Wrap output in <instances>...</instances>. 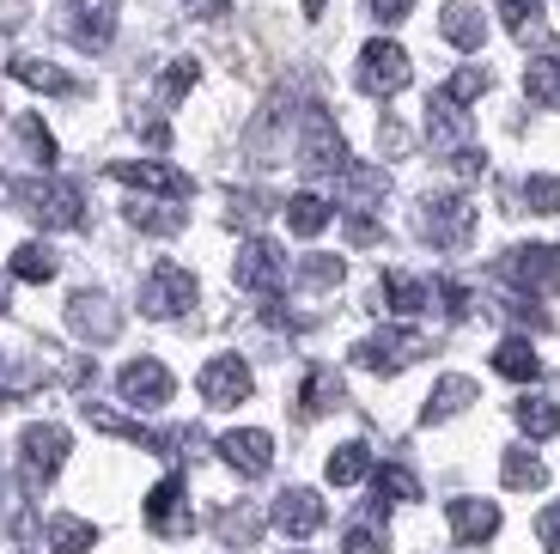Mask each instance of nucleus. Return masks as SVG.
I'll return each mask as SVG.
<instances>
[{
	"label": "nucleus",
	"instance_id": "f257e3e1",
	"mask_svg": "<svg viewBox=\"0 0 560 554\" xmlns=\"http://www.w3.org/2000/svg\"><path fill=\"white\" fill-rule=\"evenodd\" d=\"M13 201L31 213L37 226L49 232H73L85 220V195L73 189L68 177H31V183H13Z\"/></svg>",
	"mask_w": 560,
	"mask_h": 554
},
{
	"label": "nucleus",
	"instance_id": "f03ea898",
	"mask_svg": "<svg viewBox=\"0 0 560 554\" xmlns=\"http://www.w3.org/2000/svg\"><path fill=\"white\" fill-rule=\"evenodd\" d=\"M348 165H353V153H348V140H341V128L329 123V111L311 104L305 128H299V171H311V177H341Z\"/></svg>",
	"mask_w": 560,
	"mask_h": 554
},
{
	"label": "nucleus",
	"instance_id": "7ed1b4c3",
	"mask_svg": "<svg viewBox=\"0 0 560 554\" xmlns=\"http://www.w3.org/2000/svg\"><path fill=\"white\" fill-rule=\"evenodd\" d=\"M420 354H427V335H420V330H408V323H390V330L365 335V342L353 347V366H365V372H384V378H396L402 366H415Z\"/></svg>",
	"mask_w": 560,
	"mask_h": 554
},
{
	"label": "nucleus",
	"instance_id": "20e7f679",
	"mask_svg": "<svg viewBox=\"0 0 560 554\" xmlns=\"http://www.w3.org/2000/svg\"><path fill=\"white\" fill-rule=\"evenodd\" d=\"M73 439L68 427H56V420H37V427L19 432V463H25V482L31 487H49L61 475V463H68Z\"/></svg>",
	"mask_w": 560,
	"mask_h": 554
},
{
	"label": "nucleus",
	"instance_id": "39448f33",
	"mask_svg": "<svg viewBox=\"0 0 560 554\" xmlns=\"http://www.w3.org/2000/svg\"><path fill=\"white\" fill-rule=\"evenodd\" d=\"M420 238L433 250H463L476 238V208L463 201V195H427V208H420Z\"/></svg>",
	"mask_w": 560,
	"mask_h": 554
},
{
	"label": "nucleus",
	"instance_id": "423d86ee",
	"mask_svg": "<svg viewBox=\"0 0 560 554\" xmlns=\"http://www.w3.org/2000/svg\"><path fill=\"white\" fill-rule=\"evenodd\" d=\"M500 280H512L518 292H555L560 287V244H518L500 256Z\"/></svg>",
	"mask_w": 560,
	"mask_h": 554
},
{
	"label": "nucleus",
	"instance_id": "0eeeda50",
	"mask_svg": "<svg viewBox=\"0 0 560 554\" xmlns=\"http://www.w3.org/2000/svg\"><path fill=\"white\" fill-rule=\"evenodd\" d=\"M232 280H238L244 292H256V299H280V292H287V256H280L275 238H250V244L238 250Z\"/></svg>",
	"mask_w": 560,
	"mask_h": 554
},
{
	"label": "nucleus",
	"instance_id": "6e6552de",
	"mask_svg": "<svg viewBox=\"0 0 560 554\" xmlns=\"http://www.w3.org/2000/svg\"><path fill=\"white\" fill-rule=\"evenodd\" d=\"M196 275L189 268H177V263H153V275H147V287H140V311L147 318H183V311L196 305Z\"/></svg>",
	"mask_w": 560,
	"mask_h": 554
},
{
	"label": "nucleus",
	"instance_id": "1a4fd4ad",
	"mask_svg": "<svg viewBox=\"0 0 560 554\" xmlns=\"http://www.w3.org/2000/svg\"><path fill=\"white\" fill-rule=\"evenodd\" d=\"M116 183H128V189H147V195H165V201H183V195H196V183L183 177L177 165H165V159H110Z\"/></svg>",
	"mask_w": 560,
	"mask_h": 554
},
{
	"label": "nucleus",
	"instance_id": "9d476101",
	"mask_svg": "<svg viewBox=\"0 0 560 554\" xmlns=\"http://www.w3.org/2000/svg\"><path fill=\"white\" fill-rule=\"evenodd\" d=\"M408 85V56H402V43L390 37H372L360 49V92L372 97H396Z\"/></svg>",
	"mask_w": 560,
	"mask_h": 554
},
{
	"label": "nucleus",
	"instance_id": "9b49d317",
	"mask_svg": "<svg viewBox=\"0 0 560 554\" xmlns=\"http://www.w3.org/2000/svg\"><path fill=\"white\" fill-rule=\"evenodd\" d=\"M196 384H201V402H208V408H238V402L250 396V366H244L238 354H213Z\"/></svg>",
	"mask_w": 560,
	"mask_h": 554
},
{
	"label": "nucleus",
	"instance_id": "f8f14e48",
	"mask_svg": "<svg viewBox=\"0 0 560 554\" xmlns=\"http://www.w3.org/2000/svg\"><path fill=\"white\" fill-rule=\"evenodd\" d=\"M68 330L80 342H116L122 335V318H116L110 292H73L68 299Z\"/></svg>",
	"mask_w": 560,
	"mask_h": 554
},
{
	"label": "nucleus",
	"instance_id": "ddd939ff",
	"mask_svg": "<svg viewBox=\"0 0 560 554\" xmlns=\"http://www.w3.org/2000/svg\"><path fill=\"white\" fill-rule=\"evenodd\" d=\"M116 390H122V402H135V408H165L171 390H177V378H171L159 360H128L122 378H116Z\"/></svg>",
	"mask_w": 560,
	"mask_h": 554
},
{
	"label": "nucleus",
	"instance_id": "4468645a",
	"mask_svg": "<svg viewBox=\"0 0 560 554\" xmlns=\"http://www.w3.org/2000/svg\"><path fill=\"white\" fill-rule=\"evenodd\" d=\"M323 518H329V512H323V494H317V487H287V494L275 499L268 524L287 530V536H317Z\"/></svg>",
	"mask_w": 560,
	"mask_h": 554
},
{
	"label": "nucleus",
	"instance_id": "2eb2a0df",
	"mask_svg": "<svg viewBox=\"0 0 560 554\" xmlns=\"http://www.w3.org/2000/svg\"><path fill=\"white\" fill-rule=\"evenodd\" d=\"M183 494H189V487H183L177 470H171L165 482L153 487V494H147V524H153L159 536H183V530L196 524V518H189V499H183Z\"/></svg>",
	"mask_w": 560,
	"mask_h": 554
},
{
	"label": "nucleus",
	"instance_id": "dca6fc26",
	"mask_svg": "<svg viewBox=\"0 0 560 554\" xmlns=\"http://www.w3.org/2000/svg\"><path fill=\"white\" fill-rule=\"evenodd\" d=\"M220 458L232 463L238 475H268V463H275V439H268L262 427H232L220 439Z\"/></svg>",
	"mask_w": 560,
	"mask_h": 554
},
{
	"label": "nucleus",
	"instance_id": "f3484780",
	"mask_svg": "<svg viewBox=\"0 0 560 554\" xmlns=\"http://www.w3.org/2000/svg\"><path fill=\"white\" fill-rule=\"evenodd\" d=\"M439 37H445L451 49H481V43H488V25H481L476 0H445V13H439Z\"/></svg>",
	"mask_w": 560,
	"mask_h": 554
},
{
	"label": "nucleus",
	"instance_id": "a211bd4d",
	"mask_svg": "<svg viewBox=\"0 0 560 554\" xmlns=\"http://www.w3.org/2000/svg\"><path fill=\"white\" fill-rule=\"evenodd\" d=\"M451 536L457 542L500 536V506H493V499H451Z\"/></svg>",
	"mask_w": 560,
	"mask_h": 554
},
{
	"label": "nucleus",
	"instance_id": "6ab92c4d",
	"mask_svg": "<svg viewBox=\"0 0 560 554\" xmlns=\"http://www.w3.org/2000/svg\"><path fill=\"white\" fill-rule=\"evenodd\" d=\"M463 111H469V104H451L445 92H433V97H427V135H433V147H439V153H457V147H463V135H469Z\"/></svg>",
	"mask_w": 560,
	"mask_h": 554
},
{
	"label": "nucleus",
	"instance_id": "aec40b11",
	"mask_svg": "<svg viewBox=\"0 0 560 554\" xmlns=\"http://www.w3.org/2000/svg\"><path fill=\"white\" fill-rule=\"evenodd\" d=\"M469 402H476V378L451 372V378H439V384H433V396H427V408H420V420H427V427H439V420L463 415Z\"/></svg>",
	"mask_w": 560,
	"mask_h": 554
},
{
	"label": "nucleus",
	"instance_id": "412c9836",
	"mask_svg": "<svg viewBox=\"0 0 560 554\" xmlns=\"http://www.w3.org/2000/svg\"><path fill=\"white\" fill-rule=\"evenodd\" d=\"M493 372L512 378V384H536V378H542V360H536V347L524 342V335H505V342L493 347Z\"/></svg>",
	"mask_w": 560,
	"mask_h": 554
},
{
	"label": "nucleus",
	"instance_id": "4be33fe9",
	"mask_svg": "<svg viewBox=\"0 0 560 554\" xmlns=\"http://www.w3.org/2000/svg\"><path fill=\"white\" fill-rule=\"evenodd\" d=\"M68 37L80 43L85 56L110 49V37H116V7H85L80 19H68Z\"/></svg>",
	"mask_w": 560,
	"mask_h": 554
},
{
	"label": "nucleus",
	"instance_id": "5701e85b",
	"mask_svg": "<svg viewBox=\"0 0 560 554\" xmlns=\"http://www.w3.org/2000/svg\"><path fill=\"white\" fill-rule=\"evenodd\" d=\"M384 305H390L396 318H415V311L433 305V287L415 280V275H402V268H390V275H384Z\"/></svg>",
	"mask_w": 560,
	"mask_h": 554
},
{
	"label": "nucleus",
	"instance_id": "b1692460",
	"mask_svg": "<svg viewBox=\"0 0 560 554\" xmlns=\"http://www.w3.org/2000/svg\"><path fill=\"white\" fill-rule=\"evenodd\" d=\"M213 536L225 542V549H250L256 536H262V512H256V506H225L220 518H213Z\"/></svg>",
	"mask_w": 560,
	"mask_h": 554
},
{
	"label": "nucleus",
	"instance_id": "393cba45",
	"mask_svg": "<svg viewBox=\"0 0 560 554\" xmlns=\"http://www.w3.org/2000/svg\"><path fill=\"white\" fill-rule=\"evenodd\" d=\"M500 482L518 487V494H536V487L548 482V470H542V458H536L530 445H512V451L500 458Z\"/></svg>",
	"mask_w": 560,
	"mask_h": 554
},
{
	"label": "nucleus",
	"instance_id": "a878e982",
	"mask_svg": "<svg viewBox=\"0 0 560 554\" xmlns=\"http://www.w3.org/2000/svg\"><path fill=\"white\" fill-rule=\"evenodd\" d=\"M323 475H329L336 487H353V482H365V475H372V451H365L360 439L336 445V451H329V463H323Z\"/></svg>",
	"mask_w": 560,
	"mask_h": 554
},
{
	"label": "nucleus",
	"instance_id": "bb28decb",
	"mask_svg": "<svg viewBox=\"0 0 560 554\" xmlns=\"http://www.w3.org/2000/svg\"><path fill=\"white\" fill-rule=\"evenodd\" d=\"M13 80H19V85H31V92H56V97L80 92V85H73L68 73L56 68V61H37V56H19V61H13Z\"/></svg>",
	"mask_w": 560,
	"mask_h": 554
},
{
	"label": "nucleus",
	"instance_id": "cd10ccee",
	"mask_svg": "<svg viewBox=\"0 0 560 554\" xmlns=\"http://www.w3.org/2000/svg\"><path fill=\"white\" fill-rule=\"evenodd\" d=\"M512 420L524 427V439H555L560 432V408L548 396H518L512 402Z\"/></svg>",
	"mask_w": 560,
	"mask_h": 554
},
{
	"label": "nucleus",
	"instance_id": "c85d7f7f",
	"mask_svg": "<svg viewBox=\"0 0 560 554\" xmlns=\"http://www.w3.org/2000/svg\"><path fill=\"white\" fill-rule=\"evenodd\" d=\"M329 220H336V208H329L323 195H293V201H287V232H299V238H317Z\"/></svg>",
	"mask_w": 560,
	"mask_h": 554
},
{
	"label": "nucleus",
	"instance_id": "c756f323",
	"mask_svg": "<svg viewBox=\"0 0 560 554\" xmlns=\"http://www.w3.org/2000/svg\"><path fill=\"white\" fill-rule=\"evenodd\" d=\"M92 542H98V530L85 524V518H73V512L49 518V549L56 554H92Z\"/></svg>",
	"mask_w": 560,
	"mask_h": 554
},
{
	"label": "nucleus",
	"instance_id": "7c9ffc66",
	"mask_svg": "<svg viewBox=\"0 0 560 554\" xmlns=\"http://www.w3.org/2000/svg\"><path fill=\"white\" fill-rule=\"evenodd\" d=\"M524 97L530 104H542V111H560V61H530L524 68Z\"/></svg>",
	"mask_w": 560,
	"mask_h": 554
},
{
	"label": "nucleus",
	"instance_id": "2f4dec72",
	"mask_svg": "<svg viewBox=\"0 0 560 554\" xmlns=\"http://www.w3.org/2000/svg\"><path fill=\"white\" fill-rule=\"evenodd\" d=\"M56 250H49V244H19L13 250V275L19 280H37V287H43V280H56Z\"/></svg>",
	"mask_w": 560,
	"mask_h": 554
},
{
	"label": "nucleus",
	"instance_id": "473e14b6",
	"mask_svg": "<svg viewBox=\"0 0 560 554\" xmlns=\"http://www.w3.org/2000/svg\"><path fill=\"white\" fill-rule=\"evenodd\" d=\"M341 402V378L329 372V366H317V372L305 378V396H299V408H305V415H323V408H336Z\"/></svg>",
	"mask_w": 560,
	"mask_h": 554
},
{
	"label": "nucleus",
	"instance_id": "72a5a7b5",
	"mask_svg": "<svg viewBox=\"0 0 560 554\" xmlns=\"http://www.w3.org/2000/svg\"><path fill=\"white\" fill-rule=\"evenodd\" d=\"M128 220H135L140 232H153V238L183 232V213L177 208H159V201H128Z\"/></svg>",
	"mask_w": 560,
	"mask_h": 554
},
{
	"label": "nucleus",
	"instance_id": "f704fd0d",
	"mask_svg": "<svg viewBox=\"0 0 560 554\" xmlns=\"http://www.w3.org/2000/svg\"><path fill=\"white\" fill-rule=\"evenodd\" d=\"M13 135H19V140H25V153H31V159H37V165H43V171L56 165V135H49V128H43V123H37V116H13Z\"/></svg>",
	"mask_w": 560,
	"mask_h": 554
},
{
	"label": "nucleus",
	"instance_id": "c9c22d12",
	"mask_svg": "<svg viewBox=\"0 0 560 554\" xmlns=\"http://www.w3.org/2000/svg\"><path fill=\"white\" fill-rule=\"evenodd\" d=\"M500 19L518 31L524 43H530L536 31H542V0H500Z\"/></svg>",
	"mask_w": 560,
	"mask_h": 554
},
{
	"label": "nucleus",
	"instance_id": "e433bc0d",
	"mask_svg": "<svg viewBox=\"0 0 560 554\" xmlns=\"http://www.w3.org/2000/svg\"><path fill=\"white\" fill-rule=\"evenodd\" d=\"M378 499L384 506H396V499H420V482L402 470V463H384L378 470Z\"/></svg>",
	"mask_w": 560,
	"mask_h": 554
},
{
	"label": "nucleus",
	"instance_id": "4c0bfd02",
	"mask_svg": "<svg viewBox=\"0 0 560 554\" xmlns=\"http://www.w3.org/2000/svg\"><path fill=\"white\" fill-rule=\"evenodd\" d=\"M299 280H305L311 292L341 287V256H305V263H299Z\"/></svg>",
	"mask_w": 560,
	"mask_h": 554
},
{
	"label": "nucleus",
	"instance_id": "58836bf2",
	"mask_svg": "<svg viewBox=\"0 0 560 554\" xmlns=\"http://www.w3.org/2000/svg\"><path fill=\"white\" fill-rule=\"evenodd\" d=\"M439 92H445L451 104H476V97L488 92V73H481V68H457L445 85H439Z\"/></svg>",
	"mask_w": 560,
	"mask_h": 554
},
{
	"label": "nucleus",
	"instance_id": "ea45409f",
	"mask_svg": "<svg viewBox=\"0 0 560 554\" xmlns=\"http://www.w3.org/2000/svg\"><path fill=\"white\" fill-rule=\"evenodd\" d=\"M524 208L530 213H560V177H530L524 183Z\"/></svg>",
	"mask_w": 560,
	"mask_h": 554
},
{
	"label": "nucleus",
	"instance_id": "a19ab883",
	"mask_svg": "<svg viewBox=\"0 0 560 554\" xmlns=\"http://www.w3.org/2000/svg\"><path fill=\"white\" fill-rule=\"evenodd\" d=\"M196 61H189V56H177V61H171V68H165V80H159V85H165V97H171V104H177V97H189V85H196Z\"/></svg>",
	"mask_w": 560,
	"mask_h": 554
},
{
	"label": "nucleus",
	"instance_id": "79ce46f5",
	"mask_svg": "<svg viewBox=\"0 0 560 554\" xmlns=\"http://www.w3.org/2000/svg\"><path fill=\"white\" fill-rule=\"evenodd\" d=\"M341 549L348 554H384V530L378 524H353L348 536H341Z\"/></svg>",
	"mask_w": 560,
	"mask_h": 554
},
{
	"label": "nucleus",
	"instance_id": "37998d69",
	"mask_svg": "<svg viewBox=\"0 0 560 554\" xmlns=\"http://www.w3.org/2000/svg\"><path fill=\"white\" fill-rule=\"evenodd\" d=\"M536 536H542L548 554H560V499H555V506H542V518H536Z\"/></svg>",
	"mask_w": 560,
	"mask_h": 554
},
{
	"label": "nucleus",
	"instance_id": "c03bdc74",
	"mask_svg": "<svg viewBox=\"0 0 560 554\" xmlns=\"http://www.w3.org/2000/svg\"><path fill=\"white\" fill-rule=\"evenodd\" d=\"M348 238H353V244H378V226H372V213H365V208L348 213Z\"/></svg>",
	"mask_w": 560,
	"mask_h": 554
},
{
	"label": "nucleus",
	"instance_id": "a18cd8bd",
	"mask_svg": "<svg viewBox=\"0 0 560 554\" xmlns=\"http://www.w3.org/2000/svg\"><path fill=\"white\" fill-rule=\"evenodd\" d=\"M365 7H372V13L384 19V25H402V19L415 13V0H365Z\"/></svg>",
	"mask_w": 560,
	"mask_h": 554
},
{
	"label": "nucleus",
	"instance_id": "49530a36",
	"mask_svg": "<svg viewBox=\"0 0 560 554\" xmlns=\"http://www.w3.org/2000/svg\"><path fill=\"white\" fill-rule=\"evenodd\" d=\"M451 165H457V177H481V171H488V159H481L476 147H457V153H451Z\"/></svg>",
	"mask_w": 560,
	"mask_h": 554
},
{
	"label": "nucleus",
	"instance_id": "de8ad7c7",
	"mask_svg": "<svg viewBox=\"0 0 560 554\" xmlns=\"http://www.w3.org/2000/svg\"><path fill=\"white\" fill-rule=\"evenodd\" d=\"M189 7V19H225L232 13V0H183Z\"/></svg>",
	"mask_w": 560,
	"mask_h": 554
},
{
	"label": "nucleus",
	"instance_id": "09e8293b",
	"mask_svg": "<svg viewBox=\"0 0 560 554\" xmlns=\"http://www.w3.org/2000/svg\"><path fill=\"white\" fill-rule=\"evenodd\" d=\"M378 140H384V153H390V159H396V153H408V135H402L396 123H384V128H378Z\"/></svg>",
	"mask_w": 560,
	"mask_h": 554
},
{
	"label": "nucleus",
	"instance_id": "8fccbe9b",
	"mask_svg": "<svg viewBox=\"0 0 560 554\" xmlns=\"http://www.w3.org/2000/svg\"><path fill=\"white\" fill-rule=\"evenodd\" d=\"M140 135H147V147H171V128L165 123H153V116H147V123H135Z\"/></svg>",
	"mask_w": 560,
	"mask_h": 554
},
{
	"label": "nucleus",
	"instance_id": "3c124183",
	"mask_svg": "<svg viewBox=\"0 0 560 554\" xmlns=\"http://www.w3.org/2000/svg\"><path fill=\"white\" fill-rule=\"evenodd\" d=\"M0 311H7V275H0Z\"/></svg>",
	"mask_w": 560,
	"mask_h": 554
},
{
	"label": "nucleus",
	"instance_id": "603ef678",
	"mask_svg": "<svg viewBox=\"0 0 560 554\" xmlns=\"http://www.w3.org/2000/svg\"><path fill=\"white\" fill-rule=\"evenodd\" d=\"M0 396H7V390H0Z\"/></svg>",
	"mask_w": 560,
	"mask_h": 554
}]
</instances>
